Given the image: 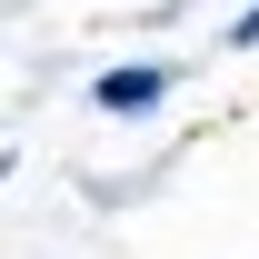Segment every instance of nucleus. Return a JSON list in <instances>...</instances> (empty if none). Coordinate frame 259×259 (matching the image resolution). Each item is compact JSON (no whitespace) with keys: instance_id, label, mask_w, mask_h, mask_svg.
<instances>
[{"instance_id":"f03ea898","label":"nucleus","mask_w":259,"mask_h":259,"mask_svg":"<svg viewBox=\"0 0 259 259\" xmlns=\"http://www.w3.org/2000/svg\"><path fill=\"white\" fill-rule=\"evenodd\" d=\"M229 50H259V0L239 10V20H229Z\"/></svg>"},{"instance_id":"f257e3e1","label":"nucleus","mask_w":259,"mask_h":259,"mask_svg":"<svg viewBox=\"0 0 259 259\" xmlns=\"http://www.w3.org/2000/svg\"><path fill=\"white\" fill-rule=\"evenodd\" d=\"M90 100L110 110V120H140V110H160V100H169V60H120V70H100Z\"/></svg>"}]
</instances>
